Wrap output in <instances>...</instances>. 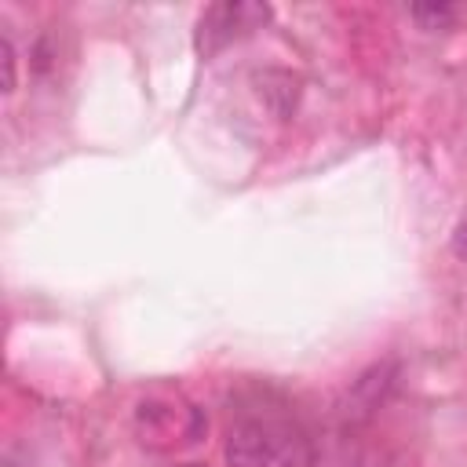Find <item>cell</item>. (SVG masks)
<instances>
[{
    "label": "cell",
    "instance_id": "obj_1",
    "mask_svg": "<svg viewBox=\"0 0 467 467\" xmlns=\"http://www.w3.org/2000/svg\"><path fill=\"white\" fill-rule=\"evenodd\" d=\"M223 456L230 467H317V449L306 427L270 401L237 409L226 427Z\"/></svg>",
    "mask_w": 467,
    "mask_h": 467
},
{
    "label": "cell",
    "instance_id": "obj_2",
    "mask_svg": "<svg viewBox=\"0 0 467 467\" xmlns=\"http://www.w3.org/2000/svg\"><path fill=\"white\" fill-rule=\"evenodd\" d=\"M135 434L142 445L157 452H171L179 445H193L204 434V412L171 390L146 394L135 405Z\"/></svg>",
    "mask_w": 467,
    "mask_h": 467
},
{
    "label": "cell",
    "instance_id": "obj_3",
    "mask_svg": "<svg viewBox=\"0 0 467 467\" xmlns=\"http://www.w3.org/2000/svg\"><path fill=\"white\" fill-rule=\"evenodd\" d=\"M266 22H270V7L266 4H255V0H223V4H212V7L201 11L197 29H193L197 55L212 58L223 47L252 36Z\"/></svg>",
    "mask_w": 467,
    "mask_h": 467
},
{
    "label": "cell",
    "instance_id": "obj_4",
    "mask_svg": "<svg viewBox=\"0 0 467 467\" xmlns=\"http://www.w3.org/2000/svg\"><path fill=\"white\" fill-rule=\"evenodd\" d=\"M463 15V7L456 4H416L412 7V18L420 22V29L427 33H438V29H452V22Z\"/></svg>",
    "mask_w": 467,
    "mask_h": 467
},
{
    "label": "cell",
    "instance_id": "obj_5",
    "mask_svg": "<svg viewBox=\"0 0 467 467\" xmlns=\"http://www.w3.org/2000/svg\"><path fill=\"white\" fill-rule=\"evenodd\" d=\"M0 58H4V95H11L18 84V55H15V44L7 33L0 36Z\"/></svg>",
    "mask_w": 467,
    "mask_h": 467
},
{
    "label": "cell",
    "instance_id": "obj_6",
    "mask_svg": "<svg viewBox=\"0 0 467 467\" xmlns=\"http://www.w3.org/2000/svg\"><path fill=\"white\" fill-rule=\"evenodd\" d=\"M452 252L460 255V259H467V219L456 226V234H452Z\"/></svg>",
    "mask_w": 467,
    "mask_h": 467
},
{
    "label": "cell",
    "instance_id": "obj_7",
    "mask_svg": "<svg viewBox=\"0 0 467 467\" xmlns=\"http://www.w3.org/2000/svg\"><path fill=\"white\" fill-rule=\"evenodd\" d=\"M186 467H201V463H186Z\"/></svg>",
    "mask_w": 467,
    "mask_h": 467
}]
</instances>
